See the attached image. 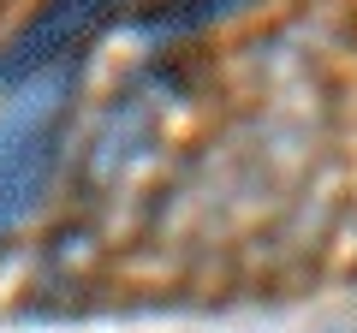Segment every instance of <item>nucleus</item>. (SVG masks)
Instances as JSON below:
<instances>
[{"mask_svg":"<svg viewBox=\"0 0 357 333\" xmlns=\"http://www.w3.org/2000/svg\"><path fill=\"white\" fill-rule=\"evenodd\" d=\"M66 72H54L48 84L24 90L6 114H0V238L36 208L42 185L60 166V131H66Z\"/></svg>","mask_w":357,"mask_h":333,"instance_id":"f257e3e1","label":"nucleus"}]
</instances>
